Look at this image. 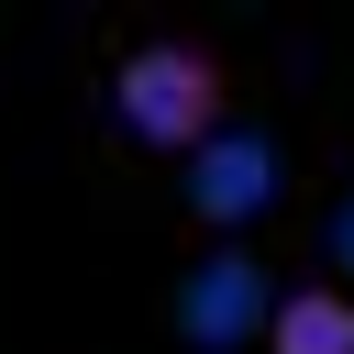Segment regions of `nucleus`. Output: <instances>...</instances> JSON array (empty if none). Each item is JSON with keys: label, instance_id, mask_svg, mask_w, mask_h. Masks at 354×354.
I'll return each mask as SVG.
<instances>
[{"label": "nucleus", "instance_id": "f257e3e1", "mask_svg": "<svg viewBox=\"0 0 354 354\" xmlns=\"http://www.w3.org/2000/svg\"><path fill=\"white\" fill-rule=\"evenodd\" d=\"M111 111H122V133L144 155H199L232 122V66L210 44H188V33H155V44H133L111 66Z\"/></svg>", "mask_w": 354, "mask_h": 354}, {"label": "nucleus", "instance_id": "20e7f679", "mask_svg": "<svg viewBox=\"0 0 354 354\" xmlns=\"http://www.w3.org/2000/svg\"><path fill=\"white\" fill-rule=\"evenodd\" d=\"M266 354H354V288H288L266 321Z\"/></svg>", "mask_w": 354, "mask_h": 354}, {"label": "nucleus", "instance_id": "7ed1b4c3", "mask_svg": "<svg viewBox=\"0 0 354 354\" xmlns=\"http://www.w3.org/2000/svg\"><path fill=\"white\" fill-rule=\"evenodd\" d=\"M277 321V299H266V254H243V243H221L188 288H177V343H199V354H232L243 332H266Z\"/></svg>", "mask_w": 354, "mask_h": 354}, {"label": "nucleus", "instance_id": "f03ea898", "mask_svg": "<svg viewBox=\"0 0 354 354\" xmlns=\"http://www.w3.org/2000/svg\"><path fill=\"white\" fill-rule=\"evenodd\" d=\"M277 188H288V155H277L266 133H243V122H221L199 155H177V199H188V221H210V232H243Z\"/></svg>", "mask_w": 354, "mask_h": 354}, {"label": "nucleus", "instance_id": "39448f33", "mask_svg": "<svg viewBox=\"0 0 354 354\" xmlns=\"http://www.w3.org/2000/svg\"><path fill=\"white\" fill-rule=\"evenodd\" d=\"M332 266H343V277H354V210H343V221H332Z\"/></svg>", "mask_w": 354, "mask_h": 354}]
</instances>
